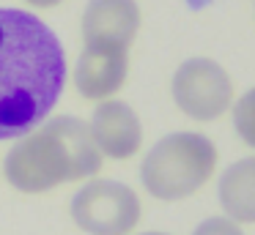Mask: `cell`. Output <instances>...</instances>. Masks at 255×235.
<instances>
[{"instance_id":"obj_1","label":"cell","mask_w":255,"mask_h":235,"mask_svg":"<svg viewBox=\"0 0 255 235\" xmlns=\"http://www.w3.org/2000/svg\"><path fill=\"white\" fill-rule=\"evenodd\" d=\"M66 52L50 25L22 8H0V140H19L58 104Z\"/></svg>"},{"instance_id":"obj_2","label":"cell","mask_w":255,"mask_h":235,"mask_svg":"<svg viewBox=\"0 0 255 235\" xmlns=\"http://www.w3.org/2000/svg\"><path fill=\"white\" fill-rule=\"evenodd\" d=\"M99 169L102 151L88 123L74 115L52 118L19 137L3 164L6 180L25 194H41L66 180L91 178Z\"/></svg>"},{"instance_id":"obj_3","label":"cell","mask_w":255,"mask_h":235,"mask_svg":"<svg viewBox=\"0 0 255 235\" xmlns=\"http://www.w3.org/2000/svg\"><path fill=\"white\" fill-rule=\"evenodd\" d=\"M217 167V148L209 137L195 131L167 134L145 153L140 178L156 200H184L195 194Z\"/></svg>"},{"instance_id":"obj_4","label":"cell","mask_w":255,"mask_h":235,"mask_svg":"<svg viewBox=\"0 0 255 235\" xmlns=\"http://www.w3.org/2000/svg\"><path fill=\"white\" fill-rule=\"evenodd\" d=\"M72 219L91 235H129L140 222V200L127 183L94 180L74 194Z\"/></svg>"},{"instance_id":"obj_5","label":"cell","mask_w":255,"mask_h":235,"mask_svg":"<svg viewBox=\"0 0 255 235\" xmlns=\"http://www.w3.org/2000/svg\"><path fill=\"white\" fill-rule=\"evenodd\" d=\"M173 98L195 120H214L231 107L233 85L228 71L209 58H192L173 74Z\"/></svg>"},{"instance_id":"obj_6","label":"cell","mask_w":255,"mask_h":235,"mask_svg":"<svg viewBox=\"0 0 255 235\" xmlns=\"http://www.w3.org/2000/svg\"><path fill=\"white\" fill-rule=\"evenodd\" d=\"M129 71V49L85 44L74 69V85L85 98H110L124 85Z\"/></svg>"},{"instance_id":"obj_7","label":"cell","mask_w":255,"mask_h":235,"mask_svg":"<svg viewBox=\"0 0 255 235\" xmlns=\"http://www.w3.org/2000/svg\"><path fill=\"white\" fill-rule=\"evenodd\" d=\"M140 27V8L134 0H91L83 14L85 44L129 49Z\"/></svg>"},{"instance_id":"obj_8","label":"cell","mask_w":255,"mask_h":235,"mask_svg":"<svg viewBox=\"0 0 255 235\" xmlns=\"http://www.w3.org/2000/svg\"><path fill=\"white\" fill-rule=\"evenodd\" d=\"M91 134L94 142L105 156L110 158H129L140 151L143 142V126L140 118L129 104L107 98L105 104H99L91 120Z\"/></svg>"},{"instance_id":"obj_9","label":"cell","mask_w":255,"mask_h":235,"mask_svg":"<svg viewBox=\"0 0 255 235\" xmlns=\"http://www.w3.org/2000/svg\"><path fill=\"white\" fill-rule=\"evenodd\" d=\"M220 205L236 224L255 222V156L233 161L217 183Z\"/></svg>"},{"instance_id":"obj_10","label":"cell","mask_w":255,"mask_h":235,"mask_svg":"<svg viewBox=\"0 0 255 235\" xmlns=\"http://www.w3.org/2000/svg\"><path fill=\"white\" fill-rule=\"evenodd\" d=\"M233 126H236L239 137L255 148V87L247 90L233 107Z\"/></svg>"},{"instance_id":"obj_11","label":"cell","mask_w":255,"mask_h":235,"mask_svg":"<svg viewBox=\"0 0 255 235\" xmlns=\"http://www.w3.org/2000/svg\"><path fill=\"white\" fill-rule=\"evenodd\" d=\"M192 235H244V233L233 219L211 216V219H206L203 224H198V230H195Z\"/></svg>"},{"instance_id":"obj_12","label":"cell","mask_w":255,"mask_h":235,"mask_svg":"<svg viewBox=\"0 0 255 235\" xmlns=\"http://www.w3.org/2000/svg\"><path fill=\"white\" fill-rule=\"evenodd\" d=\"M25 3H30V5H39V8H52V5H58L61 0H25Z\"/></svg>"},{"instance_id":"obj_13","label":"cell","mask_w":255,"mask_h":235,"mask_svg":"<svg viewBox=\"0 0 255 235\" xmlns=\"http://www.w3.org/2000/svg\"><path fill=\"white\" fill-rule=\"evenodd\" d=\"M143 235H167V233H143Z\"/></svg>"}]
</instances>
